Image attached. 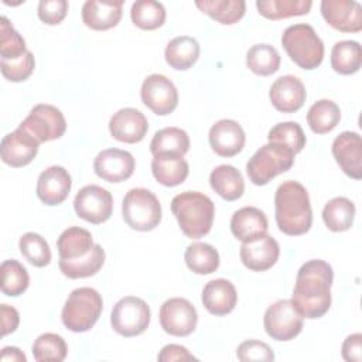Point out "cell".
Returning a JSON list of instances; mask_svg holds the SVG:
<instances>
[{
  "label": "cell",
  "instance_id": "6da1fadb",
  "mask_svg": "<svg viewBox=\"0 0 362 362\" xmlns=\"http://www.w3.org/2000/svg\"><path fill=\"white\" fill-rule=\"evenodd\" d=\"M332 280V267L325 260L313 259L301 264L290 301L303 318L315 320L328 313Z\"/></svg>",
  "mask_w": 362,
  "mask_h": 362
},
{
  "label": "cell",
  "instance_id": "7a4b0ae2",
  "mask_svg": "<svg viewBox=\"0 0 362 362\" xmlns=\"http://www.w3.org/2000/svg\"><path fill=\"white\" fill-rule=\"evenodd\" d=\"M274 214L279 229L288 236H300L310 230L313 209L310 197L298 181H284L274 195Z\"/></svg>",
  "mask_w": 362,
  "mask_h": 362
},
{
  "label": "cell",
  "instance_id": "3957f363",
  "mask_svg": "<svg viewBox=\"0 0 362 362\" xmlns=\"http://www.w3.org/2000/svg\"><path fill=\"white\" fill-rule=\"evenodd\" d=\"M171 212L187 238L199 239L208 235L212 228L215 205L202 192L185 191L173 198Z\"/></svg>",
  "mask_w": 362,
  "mask_h": 362
},
{
  "label": "cell",
  "instance_id": "277c9868",
  "mask_svg": "<svg viewBox=\"0 0 362 362\" xmlns=\"http://www.w3.org/2000/svg\"><path fill=\"white\" fill-rule=\"evenodd\" d=\"M281 45L290 59L303 69H315L324 59V42L310 24L288 25L283 31Z\"/></svg>",
  "mask_w": 362,
  "mask_h": 362
},
{
  "label": "cell",
  "instance_id": "5b68a950",
  "mask_svg": "<svg viewBox=\"0 0 362 362\" xmlns=\"http://www.w3.org/2000/svg\"><path fill=\"white\" fill-rule=\"evenodd\" d=\"M103 310L102 296L92 287H79L68 296L61 320L72 332H86L99 320Z\"/></svg>",
  "mask_w": 362,
  "mask_h": 362
},
{
  "label": "cell",
  "instance_id": "8992f818",
  "mask_svg": "<svg viewBox=\"0 0 362 362\" xmlns=\"http://www.w3.org/2000/svg\"><path fill=\"white\" fill-rule=\"evenodd\" d=\"M294 156L291 150L281 144L267 143L249 158L246 164L247 177L255 185H266L293 167Z\"/></svg>",
  "mask_w": 362,
  "mask_h": 362
},
{
  "label": "cell",
  "instance_id": "52a82bcc",
  "mask_svg": "<svg viewBox=\"0 0 362 362\" xmlns=\"http://www.w3.org/2000/svg\"><path fill=\"white\" fill-rule=\"evenodd\" d=\"M122 215L129 228L147 232L161 222V205L150 189L132 188L123 198Z\"/></svg>",
  "mask_w": 362,
  "mask_h": 362
},
{
  "label": "cell",
  "instance_id": "ba28073f",
  "mask_svg": "<svg viewBox=\"0 0 362 362\" xmlns=\"http://www.w3.org/2000/svg\"><path fill=\"white\" fill-rule=\"evenodd\" d=\"M151 318L148 304L136 296L120 298L112 310L110 325L122 337H136L143 334Z\"/></svg>",
  "mask_w": 362,
  "mask_h": 362
},
{
  "label": "cell",
  "instance_id": "9c48e42d",
  "mask_svg": "<svg viewBox=\"0 0 362 362\" xmlns=\"http://www.w3.org/2000/svg\"><path fill=\"white\" fill-rule=\"evenodd\" d=\"M263 325L272 339L291 341L301 332L304 318L290 300H279L264 311Z\"/></svg>",
  "mask_w": 362,
  "mask_h": 362
},
{
  "label": "cell",
  "instance_id": "30bf717a",
  "mask_svg": "<svg viewBox=\"0 0 362 362\" xmlns=\"http://www.w3.org/2000/svg\"><path fill=\"white\" fill-rule=\"evenodd\" d=\"M18 126L27 130L40 144L59 139L66 130L62 112L48 103L35 105Z\"/></svg>",
  "mask_w": 362,
  "mask_h": 362
},
{
  "label": "cell",
  "instance_id": "8fae6325",
  "mask_svg": "<svg viewBox=\"0 0 362 362\" xmlns=\"http://www.w3.org/2000/svg\"><path fill=\"white\" fill-rule=\"evenodd\" d=\"M74 209L76 215L90 223L106 222L113 211V197L112 194L96 184H89L82 187L75 199Z\"/></svg>",
  "mask_w": 362,
  "mask_h": 362
},
{
  "label": "cell",
  "instance_id": "7c38bea8",
  "mask_svg": "<svg viewBox=\"0 0 362 362\" xmlns=\"http://www.w3.org/2000/svg\"><path fill=\"white\" fill-rule=\"evenodd\" d=\"M141 102L156 115L167 116L178 105V90L171 79L161 74L148 75L140 89Z\"/></svg>",
  "mask_w": 362,
  "mask_h": 362
},
{
  "label": "cell",
  "instance_id": "4fadbf2b",
  "mask_svg": "<svg viewBox=\"0 0 362 362\" xmlns=\"http://www.w3.org/2000/svg\"><path fill=\"white\" fill-rule=\"evenodd\" d=\"M161 328L174 337H187L197 328L198 313L192 303L182 297H173L160 307Z\"/></svg>",
  "mask_w": 362,
  "mask_h": 362
},
{
  "label": "cell",
  "instance_id": "5bb4252c",
  "mask_svg": "<svg viewBox=\"0 0 362 362\" xmlns=\"http://www.w3.org/2000/svg\"><path fill=\"white\" fill-rule=\"evenodd\" d=\"M134 157L120 148L102 150L93 160L95 174L107 182H122L134 173Z\"/></svg>",
  "mask_w": 362,
  "mask_h": 362
},
{
  "label": "cell",
  "instance_id": "9a60e30c",
  "mask_svg": "<svg viewBox=\"0 0 362 362\" xmlns=\"http://www.w3.org/2000/svg\"><path fill=\"white\" fill-rule=\"evenodd\" d=\"M40 143L23 127L6 134L0 143V154L4 164L18 168L30 164L37 153Z\"/></svg>",
  "mask_w": 362,
  "mask_h": 362
},
{
  "label": "cell",
  "instance_id": "2e32d148",
  "mask_svg": "<svg viewBox=\"0 0 362 362\" xmlns=\"http://www.w3.org/2000/svg\"><path fill=\"white\" fill-rule=\"evenodd\" d=\"M324 20L341 33H359L362 30V7L355 0H322Z\"/></svg>",
  "mask_w": 362,
  "mask_h": 362
},
{
  "label": "cell",
  "instance_id": "e0dca14e",
  "mask_svg": "<svg viewBox=\"0 0 362 362\" xmlns=\"http://www.w3.org/2000/svg\"><path fill=\"white\" fill-rule=\"evenodd\" d=\"M339 168L351 178H362V140L356 132H342L331 146Z\"/></svg>",
  "mask_w": 362,
  "mask_h": 362
},
{
  "label": "cell",
  "instance_id": "ac0fdd59",
  "mask_svg": "<svg viewBox=\"0 0 362 362\" xmlns=\"http://www.w3.org/2000/svg\"><path fill=\"white\" fill-rule=\"evenodd\" d=\"M280 246L270 235H263L250 242H243L239 250L245 267L252 272H264L273 267L279 259Z\"/></svg>",
  "mask_w": 362,
  "mask_h": 362
},
{
  "label": "cell",
  "instance_id": "d6986e66",
  "mask_svg": "<svg viewBox=\"0 0 362 362\" xmlns=\"http://www.w3.org/2000/svg\"><path fill=\"white\" fill-rule=\"evenodd\" d=\"M211 148L221 157H233L245 147L246 136L242 126L232 119H221L208 134Z\"/></svg>",
  "mask_w": 362,
  "mask_h": 362
},
{
  "label": "cell",
  "instance_id": "ffe728a7",
  "mask_svg": "<svg viewBox=\"0 0 362 362\" xmlns=\"http://www.w3.org/2000/svg\"><path fill=\"white\" fill-rule=\"evenodd\" d=\"M71 187L72 180L69 173L61 165H51L38 175L35 191L41 202L54 206L68 198Z\"/></svg>",
  "mask_w": 362,
  "mask_h": 362
},
{
  "label": "cell",
  "instance_id": "44dd1931",
  "mask_svg": "<svg viewBox=\"0 0 362 362\" xmlns=\"http://www.w3.org/2000/svg\"><path fill=\"white\" fill-rule=\"evenodd\" d=\"M269 98L276 110L283 113H294L303 107L307 92L304 83L297 76L283 75L272 83Z\"/></svg>",
  "mask_w": 362,
  "mask_h": 362
},
{
  "label": "cell",
  "instance_id": "7402d4cb",
  "mask_svg": "<svg viewBox=\"0 0 362 362\" xmlns=\"http://www.w3.org/2000/svg\"><path fill=\"white\" fill-rule=\"evenodd\" d=\"M147 130L148 122L146 116L134 107L120 109L109 120V132L112 137L122 143H139L144 139Z\"/></svg>",
  "mask_w": 362,
  "mask_h": 362
},
{
  "label": "cell",
  "instance_id": "603a6c76",
  "mask_svg": "<svg viewBox=\"0 0 362 362\" xmlns=\"http://www.w3.org/2000/svg\"><path fill=\"white\" fill-rule=\"evenodd\" d=\"M122 8V0H88L82 6V21L90 30L105 31L119 24Z\"/></svg>",
  "mask_w": 362,
  "mask_h": 362
},
{
  "label": "cell",
  "instance_id": "cb8c5ba5",
  "mask_svg": "<svg viewBox=\"0 0 362 362\" xmlns=\"http://www.w3.org/2000/svg\"><path fill=\"white\" fill-rule=\"evenodd\" d=\"M201 301L212 315H226L233 311L238 303L235 286L226 279H215L205 284Z\"/></svg>",
  "mask_w": 362,
  "mask_h": 362
},
{
  "label": "cell",
  "instance_id": "d4e9b609",
  "mask_svg": "<svg viewBox=\"0 0 362 362\" xmlns=\"http://www.w3.org/2000/svg\"><path fill=\"white\" fill-rule=\"evenodd\" d=\"M269 222L263 211L256 206H243L233 212L230 230L240 242H250L267 233Z\"/></svg>",
  "mask_w": 362,
  "mask_h": 362
},
{
  "label": "cell",
  "instance_id": "484cf974",
  "mask_svg": "<svg viewBox=\"0 0 362 362\" xmlns=\"http://www.w3.org/2000/svg\"><path fill=\"white\" fill-rule=\"evenodd\" d=\"M188 163L184 157L171 154L153 156L151 173L154 178L164 187H177L188 177Z\"/></svg>",
  "mask_w": 362,
  "mask_h": 362
},
{
  "label": "cell",
  "instance_id": "4316f807",
  "mask_svg": "<svg viewBox=\"0 0 362 362\" xmlns=\"http://www.w3.org/2000/svg\"><path fill=\"white\" fill-rule=\"evenodd\" d=\"M211 188L226 201H236L245 192V181L238 168L229 164L215 167L209 175Z\"/></svg>",
  "mask_w": 362,
  "mask_h": 362
},
{
  "label": "cell",
  "instance_id": "83f0119b",
  "mask_svg": "<svg viewBox=\"0 0 362 362\" xmlns=\"http://www.w3.org/2000/svg\"><path fill=\"white\" fill-rule=\"evenodd\" d=\"M164 58L173 69L187 71L199 58V44L195 38L188 35L175 37L167 44Z\"/></svg>",
  "mask_w": 362,
  "mask_h": 362
},
{
  "label": "cell",
  "instance_id": "f1b7e54d",
  "mask_svg": "<svg viewBox=\"0 0 362 362\" xmlns=\"http://www.w3.org/2000/svg\"><path fill=\"white\" fill-rule=\"evenodd\" d=\"M189 150V136L180 127H164L154 133L150 141L153 156L171 154L184 157Z\"/></svg>",
  "mask_w": 362,
  "mask_h": 362
},
{
  "label": "cell",
  "instance_id": "f546056e",
  "mask_svg": "<svg viewBox=\"0 0 362 362\" xmlns=\"http://www.w3.org/2000/svg\"><path fill=\"white\" fill-rule=\"evenodd\" d=\"M93 245L95 243L90 232L79 226H71L65 229L57 240L59 259L64 260H72L85 256L90 252Z\"/></svg>",
  "mask_w": 362,
  "mask_h": 362
},
{
  "label": "cell",
  "instance_id": "4dcf8cb0",
  "mask_svg": "<svg viewBox=\"0 0 362 362\" xmlns=\"http://www.w3.org/2000/svg\"><path fill=\"white\" fill-rule=\"evenodd\" d=\"M105 263V250L100 245L95 243L89 253L82 257L64 260L59 259L58 266L64 276L68 279H85L96 274Z\"/></svg>",
  "mask_w": 362,
  "mask_h": 362
},
{
  "label": "cell",
  "instance_id": "1f68e13d",
  "mask_svg": "<svg viewBox=\"0 0 362 362\" xmlns=\"http://www.w3.org/2000/svg\"><path fill=\"white\" fill-rule=\"evenodd\" d=\"M362 48L358 41L344 40L334 44L331 51V66L337 74L352 75L361 69Z\"/></svg>",
  "mask_w": 362,
  "mask_h": 362
},
{
  "label": "cell",
  "instance_id": "d6a6232c",
  "mask_svg": "<svg viewBox=\"0 0 362 362\" xmlns=\"http://www.w3.org/2000/svg\"><path fill=\"white\" fill-rule=\"evenodd\" d=\"M341 120L339 106L329 99H320L307 112V124L317 134L329 133Z\"/></svg>",
  "mask_w": 362,
  "mask_h": 362
},
{
  "label": "cell",
  "instance_id": "836d02e7",
  "mask_svg": "<svg viewBox=\"0 0 362 362\" xmlns=\"http://www.w3.org/2000/svg\"><path fill=\"white\" fill-rule=\"evenodd\" d=\"M355 218V205L345 197H335L329 199L322 209V221L332 232L348 230Z\"/></svg>",
  "mask_w": 362,
  "mask_h": 362
},
{
  "label": "cell",
  "instance_id": "e575fe53",
  "mask_svg": "<svg viewBox=\"0 0 362 362\" xmlns=\"http://www.w3.org/2000/svg\"><path fill=\"white\" fill-rule=\"evenodd\" d=\"M187 267L197 274H211L219 267L218 250L205 242H194L187 246L184 253Z\"/></svg>",
  "mask_w": 362,
  "mask_h": 362
},
{
  "label": "cell",
  "instance_id": "d590c367",
  "mask_svg": "<svg viewBox=\"0 0 362 362\" xmlns=\"http://www.w3.org/2000/svg\"><path fill=\"white\" fill-rule=\"evenodd\" d=\"M195 6L204 14L226 25L238 23L246 11V3L243 0H198Z\"/></svg>",
  "mask_w": 362,
  "mask_h": 362
},
{
  "label": "cell",
  "instance_id": "8d00e7d4",
  "mask_svg": "<svg viewBox=\"0 0 362 362\" xmlns=\"http://www.w3.org/2000/svg\"><path fill=\"white\" fill-rule=\"evenodd\" d=\"M246 65L253 74L259 76H269L279 71L280 55L273 45L256 44L246 52Z\"/></svg>",
  "mask_w": 362,
  "mask_h": 362
},
{
  "label": "cell",
  "instance_id": "74e56055",
  "mask_svg": "<svg viewBox=\"0 0 362 362\" xmlns=\"http://www.w3.org/2000/svg\"><path fill=\"white\" fill-rule=\"evenodd\" d=\"M313 3L310 0H257L259 13L269 20H281L293 16L310 13Z\"/></svg>",
  "mask_w": 362,
  "mask_h": 362
},
{
  "label": "cell",
  "instance_id": "f35d334b",
  "mask_svg": "<svg viewBox=\"0 0 362 362\" xmlns=\"http://www.w3.org/2000/svg\"><path fill=\"white\" fill-rule=\"evenodd\" d=\"M130 17L136 27L141 30H156L165 21V8L160 1L137 0L130 8Z\"/></svg>",
  "mask_w": 362,
  "mask_h": 362
},
{
  "label": "cell",
  "instance_id": "ab89813d",
  "mask_svg": "<svg viewBox=\"0 0 362 362\" xmlns=\"http://www.w3.org/2000/svg\"><path fill=\"white\" fill-rule=\"evenodd\" d=\"M1 272V291L8 297H18L30 284L27 269L16 259L4 260L0 266Z\"/></svg>",
  "mask_w": 362,
  "mask_h": 362
},
{
  "label": "cell",
  "instance_id": "60d3db41",
  "mask_svg": "<svg viewBox=\"0 0 362 362\" xmlns=\"http://www.w3.org/2000/svg\"><path fill=\"white\" fill-rule=\"evenodd\" d=\"M66 354L65 339L54 332L41 334L33 344V355L37 362H61L66 358Z\"/></svg>",
  "mask_w": 362,
  "mask_h": 362
},
{
  "label": "cell",
  "instance_id": "b9f144b4",
  "mask_svg": "<svg viewBox=\"0 0 362 362\" xmlns=\"http://www.w3.org/2000/svg\"><path fill=\"white\" fill-rule=\"evenodd\" d=\"M267 140L269 143H277L287 147L294 154L300 153L304 148L307 141L301 126L296 122L277 123L269 130Z\"/></svg>",
  "mask_w": 362,
  "mask_h": 362
},
{
  "label": "cell",
  "instance_id": "7bdbcfd3",
  "mask_svg": "<svg viewBox=\"0 0 362 362\" xmlns=\"http://www.w3.org/2000/svg\"><path fill=\"white\" fill-rule=\"evenodd\" d=\"M18 249L25 260L35 267H44L51 262V249L47 240L35 232L24 233L18 240Z\"/></svg>",
  "mask_w": 362,
  "mask_h": 362
},
{
  "label": "cell",
  "instance_id": "ee69618b",
  "mask_svg": "<svg viewBox=\"0 0 362 362\" xmlns=\"http://www.w3.org/2000/svg\"><path fill=\"white\" fill-rule=\"evenodd\" d=\"M27 47L24 38L14 30L7 17H0V57L4 61L20 58L25 54Z\"/></svg>",
  "mask_w": 362,
  "mask_h": 362
},
{
  "label": "cell",
  "instance_id": "f6af8a7d",
  "mask_svg": "<svg viewBox=\"0 0 362 362\" xmlns=\"http://www.w3.org/2000/svg\"><path fill=\"white\" fill-rule=\"evenodd\" d=\"M1 66V75L10 81V82H23L28 79V76L33 74L35 66V59L31 51H25L20 58L0 62Z\"/></svg>",
  "mask_w": 362,
  "mask_h": 362
},
{
  "label": "cell",
  "instance_id": "bcb514c9",
  "mask_svg": "<svg viewBox=\"0 0 362 362\" xmlns=\"http://www.w3.org/2000/svg\"><path fill=\"white\" fill-rule=\"evenodd\" d=\"M236 356L242 362H250V361L270 362V361H274V354H273L272 348L266 342L257 341V339L243 341L236 349Z\"/></svg>",
  "mask_w": 362,
  "mask_h": 362
},
{
  "label": "cell",
  "instance_id": "7dc6e473",
  "mask_svg": "<svg viewBox=\"0 0 362 362\" xmlns=\"http://www.w3.org/2000/svg\"><path fill=\"white\" fill-rule=\"evenodd\" d=\"M38 18L48 24L55 25L59 24L66 13H68V1L66 0H41L38 3Z\"/></svg>",
  "mask_w": 362,
  "mask_h": 362
},
{
  "label": "cell",
  "instance_id": "c3c4849f",
  "mask_svg": "<svg viewBox=\"0 0 362 362\" xmlns=\"http://www.w3.org/2000/svg\"><path fill=\"white\" fill-rule=\"evenodd\" d=\"M342 358L346 362H361L362 359V335L359 332L351 334L345 338L341 348Z\"/></svg>",
  "mask_w": 362,
  "mask_h": 362
},
{
  "label": "cell",
  "instance_id": "681fc988",
  "mask_svg": "<svg viewBox=\"0 0 362 362\" xmlns=\"http://www.w3.org/2000/svg\"><path fill=\"white\" fill-rule=\"evenodd\" d=\"M157 359L160 362H173V361H178V362H182V361H197V358L189 354V351L182 346V345H178V344H168L165 346L161 348Z\"/></svg>",
  "mask_w": 362,
  "mask_h": 362
},
{
  "label": "cell",
  "instance_id": "f907efd6",
  "mask_svg": "<svg viewBox=\"0 0 362 362\" xmlns=\"http://www.w3.org/2000/svg\"><path fill=\"white\" fill-rule=\"evenodd\" d=\"M0 314H1V335L11 334L17 329L18 322H20V315L18 311L7 304L0 305Z\"/></svg>",
  "mask_w": 362,
  "mask_h": 362
},
{
  "label": "cell",
  "instance_id": "816d5d0a",
  "mask_svg": "<svg viewBox=\"0 0 362 362\" xmlns=\"http://www.w3.org/2000/svg\"><path fill=\"white\" fill-rule=\"evenodd\" d=\"M1 361H13V362H25L27 356L16 346H4L0 355Z\"/></svg>",
  "mask_w": 362,
  "mask_h": 362
}]
</instances>
